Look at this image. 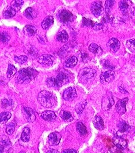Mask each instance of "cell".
I'll list each match as a JSON object with an SVG mask.
<instances>
[{"instance_id": "obj_1", "label": "cell", "mask_w": 135, "mask_h": 153, "mask_svg": "<svg viewBox=\"0 0 135 153\" xmlns=\"http://www.w3.org/2000/svg\"><path fill=\"white\" fill-rule=\"evenodd\" d=\"M71 75L66 71H61L56 77H51L47 79V84L50 87L60 88L70 81Z\"/></svg>"}, {"instance_id": "obj_2", "label": "cell", "mask_w": 135, "mask_h": 153, "mask_svg": "<svg viewBox=\"0 0 135 153\" xmlns=\"http://www.w3.org/2000/svg\"><path fill=\"white\" fill-rule=\"evenodd\" d=\"M38 71L35 69L28 67L19 70L15 76V81L18 84L28 83L38 76Z\"/></svg>"}, {"instance_id": "obj_3", "label": "cell", "mask_w": 135, "mask_h": 153, "mask_svg": "<svg viewBox=\"0 0 135 153\" xmlns=\"http://www.w3.org/2000/svg\"><path fill=\"white\" fill-rule=\"evenodd\" d=\"M37 100L41 105L47 108H52L57 101L56 97L52 92L45 90L41 91L38 94Z\"/></svg>"}, {"instance_id": "obj_4", "label": "cell", "mask_w": 135, "mask_h": 153, "mask_svg": "<svg viewBox=\"0 0 135 153\" xmlns=\"http://www.w3.org/2000/svg\"><path fill=\"white\" fill-rule=\"evenodd\" d=\"M96 75V71L91 68L85 67L81 70L78 73V78L81 82L86 84L95 78Z\"/></svg>"}, {"instance_id": "obj_5", "label": "cell", "mask_w": 135, "mask_h": 153, "mask_svg": "<svg viewBox=\"0 0 135 153\" xmlns=\"http://www.w3.org/2000/svg\"><path fill=\"white\" fill-rule=\"evenodd\" d=\"M114 104V101L111 92H107L101 101V108L104 111H108Z\"/></svg>"}, {"instance_id": "obj_6", "label": "cell", "mask_w": 135, "mask_h": 153, "mask_svg": "<svg viewBox=\"0 0 135 153\" xmlns=\"http://www.w3.org/2000/svg\"><path fill=\"white\" fill-rule=\"evenodd\" d=\"M118 130L117 133V136L123 137V136H127L131 131V127L124 120H119L118 123Z\"/></svg>"}, {"instance_id": "obj_7", "label": "cell", "mask_w": 135, "mask_h": 153, "mask_svg": "<svg viewBox=\"0 0 135 153\" xmlns=\"http://www.w3.org/2000/svg\"><path fill=\"white\" fill-rule=\"evenodd\" d=\"M58 18L62 23H68L74 20V15L70 11L63 10L59 13Z\"/></svg>"}, {"instance_id": "obj_8", "label": "cell", "mask_w": 135, "mask_h": 153, "mask_svg": "<svg viewBox=\"0 0 135 153\" xmlns=\"http://www.w3.org/2000/svg\"><path fill=\"white\" fill-rule=\"evenodd\" d=\"M37 60L39 64H42L43 66L48 67L53 64L55 61V57L52 55L43 54L37 57Z\"/></svg>"}, {"instance_id": "obj_9", "label": "cell", "mask_w": 135, "mask_h": 153, "mask_svg": "<svg viewBox=\"0 0 135 153\" xmlns=\"http://www.w3.org/2000/svg\"><path fill=\"white\" fill-rule=\"evenodd\" d=\"M22 112L25 120L28 122H34L36 120V116L33 110L29 107H23Z\"/></svg>"}, {"instance_id": "obj_10", "label": "cell", "mask_w": 135, "mask_h": 153, "mask_svg": "<svg viewBox=\"0 0 135 153\" xmlns=\"http://www.w3.org/2000/svg\"><path fill=\"white\" fill-rule=\"evenodd\" d=\"M115 76V73L112 70H109L103 72L100 76V80L101 84H104L106 83H110L114 80Z\"/></svg>"}, {"instance_id": "obj_11", "label": "cell", "mask_w": 135, "mask_h": 153, "mask_svg": "<svg viewBox=\"0 0 135 153\" xmlns=\"http://www.w3.org/2000/svg\"><path fill=\"white\" fill-rule=\"evenodd\" d=\"M91 12L96 17L101 16L104 13V9L100 1H95L91 4Z\"/></svg>"}, {"instance_id": "obj_12", "label": "cell", "mask_w": 135, "mask_h": 153, "mask_svg": "<svg viewBox=\"0 0 135 153\" xmlns=\"http://www.w3.org/2000/svg\"><path fill=\"white\" fill-rule=\"evenodd\" d=\"M120 42L116 38H111L107 42V47L112 53H116L120 48Z\"/></svg>"}, {"instance_id": "obj_13", "label": "cell", "mask_w": 135, "mask_h": 153, "mask_svg": "<svg viewBox=\"0 0 135 153\" xmlns=\"http://www.w3.org/2000/svg\"><path fill=\"white\" fill-rule=\"evenodd\" d=\"M77 97V92L74 88L69 87L64 90L63 94V98L67 101H72Z\"/></svg>"}, {"instance_id": "obj_14", "label": "cell", "mask_w": 135, "mask_h": 153, "mask_svg": "<svg viewBox=\"0 0 135 153\" xmlns=\"http://www.w3.org/2000/svg\"><path fill=\"white\" fill-rule=\"evenodd\" d=\"M61 139V134L58 132L52 133L48 136L49 145L55 146L59 144Z\"/></svg>"}, {"instance_id": "obj_15", "label": "cell", "mask_w": 135, "mask_h": 153, "mask_svg": "<svg viewBox=\"0 0 135 153\" xmlns=\"http://www.w3.org/2000/svg\"><path fill=\"white\" fill-rule=\"evenodd\" d=\"M128 101V98H125L121 100H119L116 104V111L120 115H123L126 112V105Z\"/></svg>"}, {"instance_id": "obj_16", "label": "cell", "mask_w": 135, "mask_h": 153, "mask_svg": "<svg viewBox=\"0 0 135 153\" xmlns=\"http://www.w3.org/2000/svg\"><path fill=\"white\" fill-rule=\"evenodd\" d=\"M113 143L114 145L120 150L125 149L127 147V142L123 137L116 136L112 139Z\"/></svg>"}, {"instance_id": "obj_17", "label": "cell", "mask_w": 135, "mask_h": 153, "mask_svg": "<svg viewBox=\"0 0 135 153\" xmlns=\"http://www.w3.org/2000/svg\"><path fill=\"white\" fill-rule=\"evenodd\" d=\"M41 117L47 122H54L56 119V115L53 112L50 111H45L43 112L41 115Z\"/></svg>"}, {"instance_id": "obj_18", "label": "cell", "mask_w": 135, "mask_h": 153, "mask_svg": "<svg viewBox=\"0 0 135 153\" xmlns=\"http://www.w3.org/2000/svg\"><path fill=\"white\" fill-rule=\"evenodd\" d=\"M37 32V28L34 26L27 25L23 28V33L28 36H34Z\"/></svg>"}, {"instance_id": "obj_19", "label": "cell", "mask_w": 135, "mask_h": 153, "mask_svg": "<svg viewBox=\"0 0 135 153\" xmlns=\"http://www.w3.org/2000/svg\"><path fill=\"white\" fill-rule=\"evenodd\" d=\"M11 143L9 139L5 136H1V153H3L5 148L8 147L9 146H11Z\"/></svg>"}, {"instance_id": "obj_20", "label": "cell", "mask_w": 135, "mask_h": 153, "mask_svg": "<svg viewBox=\"0 0 135 153\" xmlns=\"http://www.w3.org/2000/svg\"><path fill=\"white\" fill-rule=\"evenodd\" d=\"M25 52L31 58H35L38 55V51L37 49L31 45L25 46Z\"/></svg>"}, {"instance_id": "obj_21", "label": "cell", "mask_w": 135, "mask_h": 153, "mask_svg": "<svg viewBox=\"0 0 135 153\" xmlns=\"http://www.w3.org/2000/svg\"><path fill=\"white\" fill-rule=\"evenodd\" d=\"M24 15L28 19H33L37 16V11L34 8L28 7L25 10Z\"/></svg>"}, {"instance_id": "obj_22", "label": "cell", "mask_w": 135, "mask_h": 153, "mask_svg": "<svg viewBox=\"0 0 135 153\" xmlns=\"http://www.w3.org/2000/svg\"><path fill=\"white\" fill-rule=\"evenodd\" d=\"M16 11L12 7H7L5 8L3 11V16L5 18L9 19L13 18L15 16Z\"/></svg>"}, {"instance_id": "obj_23", "label": "cell", "mask_w": 135, "mask_h": 153, "mask_svg": "<svg viewBox=\"0 0 135 153\" xmlns=\"http://www.w3.org/2000/svg\"><path fill=\"white\" fill-rule=\"evenodd\" d=\"M53 24V18L52 16H47L42 22L41 26L43 29L47 30L49 29Z\"/></svg>"}, {"instance_id": "obj_24", "label": "cell", "mask_w": 135, "mask_h": 153, "mask_svg": "<svg viewBox=\"0 0 135 153\" xmlns=\"http://www.w3.org/2000/svg\"><path fill=\"white\" fill-rule=\"evenodd\" d=\"M89 50L96 56H100L103 53L102 49L96 43H91L89 46Z\"/></svg>"}, {"instance_id": "obj_25", "label": "cell", "mask_w": 135, "mask_h": 153, "mask_svg": "<svg viewBox=\"0 0 135 153\" xmlns=\"http://www.w3.org/2000/svg\"><path fill=\"white\" fill-rule=\"evenodd\" d=\"M78 62V59L75 56H72L66 60L63 65L66 68H73L75 67Z\"/></svg>"}, {"instance_id": "obj_26", "label": "cell", "mask_w": 135, "mask_h": 153, "mask_svg": "<svg viewBox=\"0 0 135 153\" xmlns=\"http://www.w3.org/2000/svg\"><path fill=\"white\" fill-rule=\"evenodd\" d=\"M93 125L96 128H97L99 130H103L104 128V122L103 119L99 116H96L93 122Z\"/></svg>"}, {"instance_id": "obj_27", "label": "cell", "mask_w": 135, "mask_h": 153, "mask_svg": "<svg viewBox=\"0 0 135 153\" xmlns=\"http://www.w3.org/2000/svg\"><path fill=\"white\" fill-rule=\"evenodd\" d=\"M69 39V35L65 30L61 32L56 36V40L61 43H66Z\"/></svg>"}, {"instance_id": "obj_28", "label": "cell", "mask_w": 135, "mask_h": 153, "mask_svg": "<svg viewBox=\"0 0 135 153\" xmlns=\"http://www.w3.org/2000/svg\"><path fill=\"white\" fill-rule=\"evenodd\" d=\"M60 116L61 119L66 122H72L73 120V117L70 112L68 111H61L60 113Z\"/></svg>"}, {"instance_id": "obj_29", "label": "cell", "mask_w": 135, "mask_h": 153, "mask_svg": "<svg viewBox=\"0 0 135 153\" xmlns=\"http://www.w3.org/2000/svg\"><path fill=\"white\" fill-rule=\"evenodd\" d=\"M77 127V130L79 133V134L81 136H84L87 133V129H86V126L84 125V123L82 122H78L76 125Z\"/></svg>"}, {"instance_id": "obj_30", "label": "cell", "mask_w": 135, "mask_h": 153, "mask_svg": "<svg viewBox=\"0 0 135 153\" xmlns=\"http://www.w3.org/2000/svg\"><path fill=\"white\" fill-rule=\"evenodd\" d=\"M30 129L27 127L23 128L22 135H21V140L24 142H28L30 140Z\"/></svg>"}, {"instance_id": "obj_31", "label": "cell", "mask_w": 135, "mask_h": 153, "mask_svg": "<svg viewBox=\"0 0 135 153\" xmlns=\"http://www.w3.org/2000/svg\"><path fill=\"white\" fill-rule=\"evenodd\" d=\"M128 1H121L119 2V10L123 13H126L129 7V4Z\"/></svg>"}, {"instance_id": "obj_32", "label": "cell", "mask_w": 135, "mask_h": 153, "mask_svg": "<svg viewBox=\"0 0 135 153\" xmlns=\"http://www.w3.org/2000/svg\"><path fill=\"white\" fill-rule=\"evenodd\" d=\"M23 3L24 1L22 0L13 1L11 2V7L16 11H19L21 9V7L23 5Z\"/></svg>"}, {"instance_id": "obj_33", "label": "cell", "mask_w": 135, "mask_h": 153, "mask_svg": "<svg viewBox=\"0 0 135 153\" xmlns=\"http://www.w3.org/2000/svg\"><path fill=\"white\" fill-rule=\"evenodd\" d=\"M16 73H17V70H16V67L12 64H9L8 67L7 73L8 78H9V79L11 78L12 77L15 76V74H16Z\"/></svg>"}, {"instance_id": "obj_34", "label": "cell", "mask_w": 135, "mask_h": 153, "mask_svg": "<svg viewBox=\"0 0 135 153\" xmlns=\"http://www.w3.org/2000/svg\"><path fill=\"white\" fill-rule=\"evenodd\" d=\"M11 114L9 112H4L1 113V123L2 124L5 123L11 117Z\"/></svg>"}, {"instance_id": "obj_35", "label": "cell", "mask_w": 135, "mask_h": 153, "mask_svg": "<svg viewBox=\"0 0 135 153\" xmlns=\"http://www.w3.org/2000/svg\"><path fill=\"white\" fill-rule=\"evenodd\" d=\"M87 102L86 101H84L82 102H80L78 103L76 106H75V111L78 114H82V111H84L85 107L86 106Z\"/></svg>"}, {"instance_id": "obj_36", "label": "cell", "mask_w": 135, "mask_h": 153, "mask_svg": "<svg viewBox=\"0 0 135 153\" xmlns=\"http://www.w3.org/2000/svg\"><path fill=\"white\" fill-rule=\"evenodd\" d=\"M126 46L127 48L132 52H135V39H130L126 42Z\"/></svg>"}, {"instance_id": "obj_37", "label": "cell", "mask_w": 135, "mask_h": 153, "mask_svg": "<svg viewBox=\"0 0 135 153\" xmlns=\"http://www.w3.org/2000/svg\"><path fill=\"white\" fill-rule=\"evenodd\" d=\"M14 59L17 63H18L19 64H24L27 61L28 57H27V56H25V55L16 56H15Z\"/></svg>"}, {"instance_id": "obj_38", "label": "cell", "mask_w": 135, "mask_h": 153, "mask_svg": "<svg viewBox=\"0 0 135 153\" xmlns=\"http://www.w3.org/2000/svg\"><path fill=\"white\" fill-rule=\"evenodd\" d=\"M11 39L10 35L7 32H2L1 33V41L4 43H6L8 42Z\"/></svg>"}, {"instance_id": "obj_39", "label": "cell", "mask_w": 135, "mask_h": 153, "mask_svg": "<svg viewBox=\"0 0 135 153\" xmlns=\"http://www.w3.org/2000/svg\"><path fill=\"white\" fill-rule=\"evenodd\" d=\"M115 3V1H106L105 2V8H106V11L107 14H109L110 13L111 9Z\"/></svg>"}, {"instance_id": "obj_40", "label": "cell", "mask_w": 135, "mask_h": 153, "mask_svg": "<svg viewBox=\"0 0 135 153\" xmlns=\"http://www.w3.org/2000/svg\"><path fill=\"white\" fill-rule=\"evenodd\" d=\"M13 105V101L12 100H8L4 99L1 101V106L3 108H7L8 106H12Z\"/></svg>"}, {"instance_id": "obj_41", "label": "cell", "mask_w": 135, "mask_h": 153, "mask_svg": "<svg viewBox=\"0 0 135 153\" xmlns=\"http://www.w3.org/2000/svg\"><path fill=\"white\" fill-rule=\"evenodd\" d=\"M15 125L14 123H11L9 124H8L7 127H6V133L9 134V135H11L14 132V130H15Z\"/></svg>"}, {"instance_id": "obj_42", "label": "cell", "mask_w": 135, "mask_h": 153, "mask_svg": "<svg viewBox=\"0 0 135 153\" xmlns=\"http://www.w3.org/2000/svg\"><path fill=\"white\" fill-rule=\"evenodd\" d=\"M82 25L84 26L93 27L94 25V24L93 23V21L89 19H87L85 18H83L82 19Z\"/></svg>"}, {"instance_id": "obj_43", "label": "cell", "mask_w": 135, "mask_h": 153, "mask_svg": "<svg viewBox=\"0 0 135 153\" xmlns=\"http://www.w3.org/2000/svg\"><path fill=\"white\" fill-rule=\"evenodd\" d=\"M103 27V25L102 24H101V23H99V24H95L92 28L93 29H95V30H100V29H101Z\"/></svg>"}, {"instance_id": "obj_44", "label": "cell", "mask_w": 135, "mask_h": 153, "mask_svg": "<svg viewBox=\"0 0 135 153\" xmlns=\"http://www.w3.org/2000/svg\"><path fill=\"white\" fill-rule=\"evenodd\" d=\"M103 66H104V67H105L106 68H110V69H112V68H114V67H112L111 65H110L109 62L106 61V60L104 62V63H103Z\"/></svg>"}, {"instance_id": "obj_45", "label": "cell", "mask_w": 135, "mask_h": 153, "mask_svg": "<svg viewBox=\"0 0 135 153\" xmlns=\"http://www.w3.org/2000/svg\"><path fill=\"white\" fill-rule=\"evenodd\" d=\"M131 15L132 19L135 23V8H132V10L131 11Z\"/></svg>"}, {"instance_id": "obj_46", "label": "cell", "mask_w": 135, "mask_h": 153, "mask_svg": "<svg viewBox=\"0 0 135 153\" xmlns=\"http://www.w3.org/2000/svg\"><path fill=\"white\" fill-rule=\"evenodd\" d=\"M61 153H77L74 149H66L62 151Z\"/></svg>"}, {"instance_id": "obj_47", "label": "cell", "mask_w": 135, "mask_h": 153, "mask_svg": "<svg viewBox=\"0 0 135 153\" xmlns=\"http://www.w3.org/2000/svg\"><path fill=\"white\" fill-rule=\"evenodd\" d=\"M88 58V55L86 53H84L82 54V60H83V61H84V62H87Z\"/></svg>"}, {"instance_id": "obj_48", "label": "cell", "mask_w": 135, "mask_h": 153, "mask_svg": "<svg viewBox=\"0 0 135 153\" xmlns=\"http://www.w3.org/2000/svg\"><path fill=\"white\" fill-rule=\"evenodd\" d=\"M118 88H119V90H120L121 93H122L123 94H128V92L126 91L124 88H123V87H119Z\"/></svg>"}, {"instance_id": "obj_49", "label": "cell", "mask_w": 135, "mask_h": 153, "mask_svg": "<svg viewBox=\"0 0 135 153\" xmlns=\"http://www.w3.org/2000/svg\"><path fill=\"white\" fill-rule=\"evenodd\" d=\"M46 153H59L58 151H56V150H53V149H50Z\"/></svg>"}]
</instances>
